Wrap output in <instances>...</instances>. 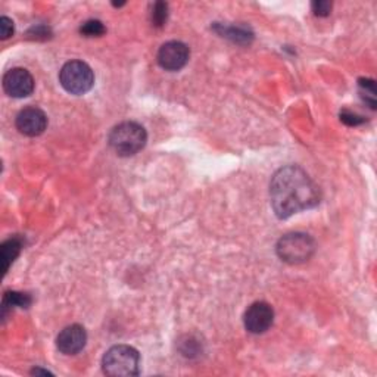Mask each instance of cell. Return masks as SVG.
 Segmentation results:
<instances>
[{"instance_id":"3957f363","label":"cell","mask_w":377,"mask_h":377,"mask_svg":"<svg viewBox=\"0 0 377 377\" xmlns=\"http://www.w3.org/2000/svg\"><path fill=\"white\" fill-rule=\"evenodd\" d=\"M102 370L113 377L137 376L140 373V354L130 345H115L105 352Z\"/></svg>"},{"instance_id":"4fadbf2b","label":"cell","mask_w":377,"mask_h":377,"mask_svg":"<svg viewBox=\"0 0 377 377\" xmlns=\"http://www.w3.org/2000/svg\"><path fill=\"white\" fill-rule=\"evenodd\" d=\"M222 28H223L222 31L223 37H227L233 40L234 43H249L254 39V34L246 28H241V27H222Z\"/></svg>"},{"instance_id":"5bb4252c","label":"cell","mask_w":377,"mask_h":377,"mask_svg":"<svg viewBox=\"0 0 377 377\" xmlns=\"http://www.w3.org/2000/svg\"><path fill=\"white\" fill-rule=\"evenodd\" d=\"M359 93L364 101L374 109L376 108V84L370 78H359Z\"/></svg>"},{"instance_id":"30bf717a","label":"cell","mask_w":377,"mask_h":377,"mask_svg":"<svg viewBox=\"0 0 377 377\" xmlns=\"http://www.w3.org/2000/svg\"><path fill=\"white\" fill-rule=\"evenodd\" d=\"M87 343L86 328L80 324L67 326L56 338L58 350L65 355H75L84 350Z\"/></svg>"},{"instance_id":"d6986e66","label":"cell","mask_w":377,"mask_h":377,"mask_svg":"<svg viewBox=\"0 0 377 377\" xmlns=\"http://www.w3.org/2000/svg\"><path fill=\"white\" fill-rule=\"evenodd\" d=\"M340 120L345 122V124H348V125H359V124H363L366 120L363 117H359L357 114H352L350 111H343L340 113Z\"/></svg>"},{"instance_id":"52a82bcc","label":"cell","mask_w":377,"mask_h":377,"mask_svg":"<svg viewBox=\"0 0 377 377\" xmlns=\"http://www.w3.org/2000/svg\"><path fill=\"white\" fill-rule=\"evenodd\" d=\"M274 321V311L270 304L267 302H254L250 305L243 317L245 328L249 333L254 335H261L265 333L273 326Z\"/></svg>"},{"instance_id":"ffe728a7","label":"cell","mask_w":377,"mask_h":377,"mask_svg":"<svg viewBox=\"0 0 377 377\" xmlns=\"http://www.w3.org/2000/svg\"><path fill=\"white\" fill-rule=\"evenodd\" d=\"M31 374H44V376H47V374H52L51 371H47V370H41V369H33V370H31Z\"/></svg>"},{"instance_id":"2e32d148","label":"cell","mask_w":377,"mask_h":377,"mask_svg":"<svg viewBox=\"0 0 377 377\" xmlns=\"http://www.w3.org/2000/svg\"><path fill=\"white\" fill-rule=\"evenodd\" d=\"M105 31H106L105 25L98 20L86 21L80 28V33L86 37H99V36L105 34Z\"/></svg>"},{"instance_id":"6da1fadb","label":"cell","mask_w":377,"mask_h":377,"mask_svg":"<svg viewBox=\"0 0 377 377\" xmlns=\"http://www.w3.org/2000/svg\"><path fill=\"white\" fill-rule=\"evenodd\" d=\"M270 199L274 214L286 219L293 214L311 210L320 203V187L296 165L277 170L270 183Z\"/></svg>"},{"instance_id":"7c38bea8","label":"cell","mask_w":377,"mask_h":377,"mask_svg":"<svg viewBox=\"0 0 377 377\" xmlns=\"http://www.w3.org/2000/svg\"><path fill=\"white\" fill-rule=\"evenodd\" d=\"M31 305V296L27 293H20V292H6L4 298V304H2V316L4 319L6 317V312L9 308L13 307H21L27 308Z\"/></svg>"},{"instance_id":"8992f818","label":"cell","mask_w":377,"mask_h":377,"mask_svg":"<svg viewBox=\"0 0 377 377\" xmlns=\"http://www.w3.org/2000/svg\"><path fill=\"white\" fill-rule=\"evenodd\" d=\"M158 64L165 71H180L191 58V51L183 41H167L158 51Z\"/></svg>"},{"instance_id":"ba28073f","label":"cell","mask_w":377,"mask_h":377,"mask_svg":"<svg viewBox=\"0 0 377 377\" xmlns=\"http://www.w3.org/2000/svg\"><path fill=\"white\" fill-rule=\"evenodd\" d=\"M4 89L11 98H27L34 91V78L24 68H12L4 75Z\"/></svg>"},{"instance_id":"8fae6325","label":"cell","mask_w":377,"mask_h":377,"mask_svg":"<svg viewBox=\"0 0 377 377\" xmlns=\"http://www.w3.org/2000/svg\"><path fill=\"white\" fill-rule=\"evenodd\" d=\"M21 249H23V239L17 238V236L2 243V248H0V260H2L5 274L8 273L9 267L15 261V258L20 255Z\"/></svg>"},{"instance_id":"277c9868","label":"cell","mask_w":377,"mask_h":377,"mask_svg":"<svg viewBox=\"0 0 377 377\" xmlns=\"http://www.w3.org/2000/svg\"><path fill=\"white\" fill-rule=\"evenodd\" d=\"M276 253L281 261L288 264H302L316 253V242L309 234L289 233L280 238Z\"/></svg>"},{"instance_id":"5b68a950","label":"cell","mask_w":377,"mask_h":377,"mask_svg":"<svg viewBox=\"0 0 377 377\" xmlns=\"http://www.w3.org/2000/svg\"><path fill=\"white\" fill-rule=\"evenodd\" d=\"M59 82L71 94H84L94 84V72L83 60H70L59 71Z\"/></svg>"},{"instance_id":"9c48e42d","label":"cell","mask_w":377,"mask_h":377,"mask_svg":"<svg viewBox=\"0 0 377 377\" xmlns=\"http://www.w3.org/2000/svg\"><path fill=\"white\" fill-rule=\"evenodd\" d=\"M15 124H17V129L21 134L36 137L44 133V130L47 129V117L40 108L28 106L20 111L17 120H15Z\"/></svg>"},{"instance_id":"e0dca14e","label":"cell","mask_w":377,"mask_h":377,"mask_svg":"<svg viewBox=\"0 0 377 377\" xmlns=\"http://www.w3.org/2000/svg\"><path fill=\"white\" fill-rule=\"evenodd\" d=\"M332 11V2L328 0H317V2L312 4V12L317 15V17H327Z\"/></svg>"},{"instance_id":"9a60e30c","label":"cell","mask_w":377,"mask_h":377,"mask_svg":"<svg viewBox=\"0 0 377 377\" xmlns=\"http://www.w3.org/2000/svg\"><path fill=\"white\" fill-rule=\"evenodd\" d=\"M168 17V5L165 2H156L152 8L151 20L155 27H162L167 23Z\"/></svg>"},{"instance_id":"ac0fdd59","label":"cell","mask_w":377,"mask_h":377,"mask_svg":"<svg viewBox=\"0 0 377 377\" xmlns=\"http://www.w3.org/2000/svg\"><path fill=\"white\" fill-rule=\"evenodd\" d=\"M12 34H13V21L8 17H2L0 18V37L6 40Z\"/></svg>"},{"instance_id":"7a4b0ae2","label":"cell","mask_w":377,"mask_h":377,"mask_svg":"<svg viewBox=\"0 0 377 377\" xmlns=\"http://www.w3.org/2000/svg\"><path fill=\"white\" fill-rule=\"evenodd\" d=\"M109 146L120 156H133L145 148L148 133L143 125L134 121H124L111 130L108 137Z\"/></svg>"}]
</instances>
